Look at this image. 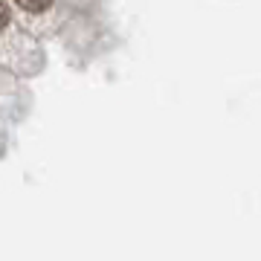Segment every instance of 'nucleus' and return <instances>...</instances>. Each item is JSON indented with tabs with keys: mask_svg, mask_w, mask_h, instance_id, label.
I'll list each match as a JSON object with an SVG mask.
<instances>
[{
	"mask_svg": "<svg viewBox=\"0 0 261 261\" xmlns=\"http://www.w3.org/2000/svg\"><path fill=\"white\" fill-rule=\"evenodd\" d=\"M20 9H27V12H44V9H49V3L53 0H15Z\"/></svg>",
	"mask_w": 261,
	"mask_h": 261,
	"instance_id": "1",
	"label": "nucleus"
},
{
	"mask_svg": "<svg viewBox=\"0 0 261 261\" xmlns=\"http://www.w3.org/2000/svg\"><path fill=\"white\" fill-rule=\"evenodd\" d=\"M6 23H9V9H6V6H3V0H0V29L6 27Z\"/></svg>",
	"mask_w": 261,
	"mask_h": 261,
	"instance_id": "2",
	"label": "nucleus"
}]
</instances>
